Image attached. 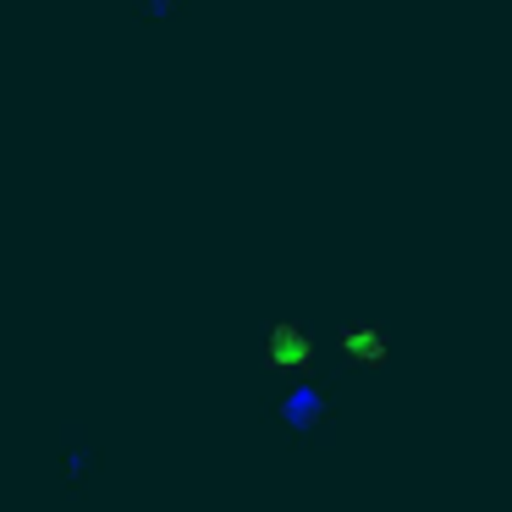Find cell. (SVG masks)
<instances>
[{
	"instance_id": "cell-4",
	"label": "cell",
	"mask_w": 512,
	"mask_h": 512,
	"mask_svg": "<svg viewBox=\"0 0 512 512\" xmlns=\"http://www.w3.org/2000/svg\"><path fill=\"white\" fill-rule=\"evenodd\" d=\"M342 353L353 358V364H386L391 342H386L380 331H347V336H342Z\"/></svg>"
},
{
	"instance_id": "cell-5",
	"label": "cell",
	"mask_w": 512,
	"mask_h": 512,
	"mask_svg": "<svg viewBox=\"0 0 512 512\" xmlns=\"http://www.w3.org/2000/svg\"><path fill=\"white\" fill-rule=\"evenodd\" d=\"M303 358H309V342L292 336V331H281L276 347H270V369H292V364H303Z\"/></svg>"
},
{
	"instance_id": "cell-1",
	"label": "cell",
	"mask_w": 512,
	"mask_h": 512,
	"mask_svg": "<svg viewBox=\"0 0 512 512\" xmlns=\"http://www.w3.org/2000/svg\"><path fill=\"white\" fill-rule=\"evenodd\" d=\"M56 463H61V485L72 501H89L105 479V452L94 441V430L83 419H61L56 424Z\"/></svg>"
},
{
	"instance_id": "cell-2",
	"label": "cell",
	"mask_w": 512,
	"mask_h": 512,
	"mask_svg": "<svg viewBox=\"0 0 512 512\" xmlns=\"http://www.w3.org/2000/svg\"><path fill=\"white\" fill-rule=\"evenodd\" d=\"M127 12L144 28H177L182 17L193 12V0H127Z\"/></svg>"
},
{
	"instance_id": "cell-3",
	"label": "cell",
	"mask_w": 512,
	"mask_h": 512,
	"mask_svg": "<svg viewBox=\"0 0 512 512\" xmlns=\"http://www.w3.org/2000/svg\"><path fill=\"white\" fill-rule=\"evenodd\" d=\"M276 419L287 424V430H314V424L325 419V408H320V397L314 391H292V397H281V408H276Z\"/></svg>"
}]
</instances>
